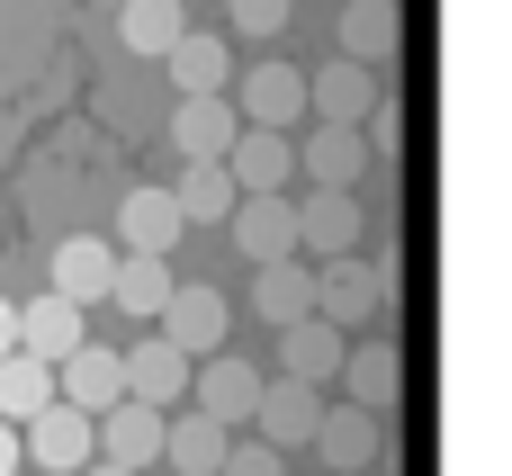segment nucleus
Returning a JSON list of instances; mask_svg holds the SVG:
<instances>
[{"instance_id":"obj_33","label":"nucleus","mask_w":512,"mask_h":476,"mask_svg":"<svg viewBox=\"0 0 512 476\" xmlns=\"http://www.w3.org/2000/svg\"><path fill=\"white\" fill-rule=\"evenodd\" d=\"M0 351H18V306L0 297Z\"/></svg>"},{"instance_id":"obj_22","label":"nucleus","mask_w":512,"mask_h":476,"mask_svg":"<svg viewBox=\"0 0 512 476\" xmlns=\"http://www.w3.org/2000/svg\"><path fill=\"white\" fill-rule=\"evenodd\" d=\"M225 441H234V432L207 423L198 405H189V414H162V468L171 476H216L225 468Z\"/></svg>"},{"instance_id":"obj_35","label":"nucleus","mask_w":512,"mask_h":476,"mask_svg":"<svg viewBox=\"0 0 512 476\" xmlns=\"http://www.w3.org/2000/svg\"><path fill=\"white\" fill-rule=\"evenodd\" d=\"M108 9H117V0H108Z\"/></svg>"},{"instance_id":"obj_8","label":"nucleus","mask_w":512,"mask_h":476,"mask_svg":"<svg viewBox=\"0 0 512 476\" xmlns=\"http://www.w3.org/2000/svg\"><path fill=\"white\" fill-rule=\"evenodd\" d=\"M315 423H324V387H306V378H261V405H252V432L270 441V450H306L315 441Z\"/></svg>"},{"instance_id":"obj_31","label":"nucleus","mask_w":512,"mask_h":476,"mask_svg":"<svg viewBox=\"0 0 512 476\" xmlns=\"http://www.w3.org/2000/svg\"><path fill=\"white\" fill-rule=\"evenodd\" d=\"M216 476H288V450H270L261 432H252V441H225V468Z\"/></svg>"},{"instance_id":"obj_19","label":"nucleus","mask_w":512,"mask_h":476,"mask_svg":"<svg viewBox=\"0 0 512 476\" xmlns=\"http://www.w3.org/2000/svg\"><path fill=\"white\" fill-rule=\"evenodd\" d=\"M225 171H234V189H288V180H297V144H288L279 126H234Z\"/></svg>"},{"instance_id":"obj_17","label":"nucleus","mask_w":512,"mask_h":476,"mask_svg":"<svg viewBox=\"0 0 512 476\" xmlns=\"http://www.w3.org/2000/svg\"><path fill=\"white\" fill-rule=\"evenodd\" d=\"M378 90H387V81H378L369 63H351V54H333L324 72H306V108H315L324 126H360V108H369Z\"/></svg>"},{"instance_id":"obj_25","label":"nucleus","mask_w":512,"mask_h":476,"mask_svg":"<svg viewBox=\"0 0 512 476\" xmlns=\"http://www.w3.org/2000/svg\"><path fill=\"white\" fill-rule=\"evenodd\" d=\"M108 270H117V252H108L99 234L54 243V297H72V306H108Z\"/></svg>"},{"instance_id":"obj_4","label":"nucleus","mask_w":512,"mask_h":476,"mask_svg":"<svg viewBox=\"0 0 512 476\" xmlns=\"http://www.w3.org/2000/svg\"><path fill=\"white\" fill-rule=\"evenodd\" d=\"M189 405H198L207 423L243 432L252 405H261V369H252L243 351H207V360H189Z\"/></svg>"},{"instance_id":"obj_18","label":"nucleus","mask_w":512,"mask_h":476,"mask_svg":"<svg viewBox=\"0 0 512 476\" xmlns=\"http://www.w3.org/2000/svg\"><path fill=\"white\" fill-rule=\"evenodd\" d=\"M297 171L315 180V189H360L378 162H369V144H360V126H324L315 117V135H306V153H297Z\"/></svg>"},{"instance_id":"obj_26","label":"nucleus","mask_w":512,"mask_h":476,"mask_svg":"<svg viewBox=\"0 0 512 476\" xmlns=\"http://www.w3.org/2000/svg\"><path fill=\"white\" fill-rule=\"evenodd\" d=\"M162 72L180 81V99H189V90H225V81H234V45H225V36H189V27H180V36L162 45Z\"/></svg>"},{"instance_id":"obj_2","label":"nucleus","mask_w":512,"mask_h":476,"mask_svg":"<svg viewBox=\"0 0 512 476\" xmlns=\"http://www.w3.org/2000/svg\"><path fill=\"white\" fill-rule=\"evenodd\" d=\"M342 396L351 405H369V414H405V342L378 324V333H360L351 351H342Z\"/></svg>"},{"instance_id":"obj_1","label":"nucleus","mask_w":512,"mask_h":476,"mask_svg":"<svg viewBox=\"0 0 512 476\" xmlns=\"http://www.w3.org/2000/svg\"><path fill=\"white\" fill-rule=\"evenodd\" d=\"M315 315L342 324V333H351V324H360V333H369V324H396V306L378 297L369 252H333V261H315Z\"/></svg>"},{"instance_id":"obj_34","label":"nucleus","mask_w":512,"mask_h":476,"mask_svg":"<svg viewBox=\"0 0 512 476\" xmlns=\"http://www.w3.org/2000/svg\"><path fill=\"white\" fill-rule=\"evenodd\" d=\"M72 476H144V468H117V459H90V468H72Z\"/></svg>"},{"instance_id":"obj_32","label":"nucleus","mask_w":512,"mask_h":476,"mask_svg":"<svg viewBox=\"0 0 512 476\" xmlns=\"http://www.w3.org/2000/svg\"><path fill=\"white\" fill-rule=\"evenodd\" d=\"M27 468V450H18V423H0V476H18Z\"/></svg>"},{"instance_id":"obj_3","label":"nucleus","mask_w":512,"mask_h":476,"mask_svg":"<svg viewBox=\"0 0 512 476\" xmlns=\"http://www.w3.org/2000/svg\"><path fill=\"white\" fill-rule=\"evenodd\" d=\"M18 450H27V468H54V476H72V468H90L99 459V423L81 414V405H36L27 423H18Z\"/></svg>"},{"instance_id":"obj_15","label":"nucleus","mask_w":512,"mask_h":476,"mask_svg":"<svg viewBox=\"0 0 512 476\" xmlns=\"http://www.w3.org/2000/svg\"><path fill=\"white\" fill-rule=\"evenodd\" d=\"M279 333V369L288 378H306V387H333V369H342V351H351V333L342 324H324V315H297V324H270Z\"/></svg>"},{"instance_id":"obj_12","label":"nucleus","mask_w":512,"mask_h":476,"mask_svg":"<svg viewBox=\"0 0 512 476\" xmlns=\"http://www.w3.org/2000/svg\"><path fill=\"white\" fill-rule=\"evenodd\" d=\"M234 117H243V126H279V135H288V126L306 117V72H297V63H252V72H243V90H234Z\"/></svg>"},{"instance_id":"obj_20","label":"nucleus","mask_w":512,"mask_h":476,"mask_svg":"<svg viewBox=\"0 0 512 476\" xmlns=\"http://www.w3.org/2000/svg\"><path fill=\"white\" fill-rule=\"evenodd\" d=\"M342 54L369 63V72H387L405 54V9L396 0H342Z\"/></svg>"},{"instance_id":"obj_21","label":"nucleus","mask_w":512,"mask_h":476,"mask_svg":"<svg viewBox=\"0 0 512 476\" xmlns=\"http://www.w3.org/2000/svg\"><path fill=\"white\" fill-rule=\"evenodd\" d=\"M117 360H126V396H144V405H162V414L189 396V351H171L162 333H144V342L117 351Z\"/></svg>"},{"instance_id":"obj_9","label":"nucleus","mask_w":512,"mask_h":476,"mask_svg":"<svg viewBox=\"0 0 512 476\" xmlns=\"http://www.w3.org/2000/svg\"><path fill=\"white\" fill-rule=\"evenodd\" d=\"M225 225H234V252H243V261L297 252V207H288V189H243V198L225 207Z\"/></svg>"},{"instance_id":"obj_5","label":"nucleus","mask_w":512,"mask_h":476,"mask_svg":"<svg viewBox=\"0 0 512 476\" xmlns=\"http://www.w3.org/2000/svg\"><path fill=\"white\" fill-rule=\"evenodd\" d=\"M162 342L171 351H189V360H207V351H225V333H234V306H225V288H180L171 279V297H162Z\"/></svg>"},{"instance_id":"obj_27","label":"nucleus","mask_w":512,"mask_h":476,"mask_svg":"<svg viewBox=\"0 0 512 476\" xmlns=\"http://www.w3.org/2000/svg\"><path fill=\"white\" fill-rule=\"evenodd\" d=\"M189 27V0H117V36H126V54H144V63H162V45Z\"/></svg>"},{"instance_id":"obj_14","label":"nucleus","mask_w":512,"mask_h":476,"mask_svg":"<svg viewBox=\"0 0 512 476\" xmlns=\"http://www.w3.org/2000/svg\"><path fill=\"white\" fill-rule=\"evenodd\" d=\"M252 315H261V324H297V315H315V261H306V252L252 261Z\"/></svg>"},{"instance_id":"obj_6","label":"nucleus","mask_w":512,"mask_h":476,"mask_svg":"<svg viewBox=\"0 0 512 476\" xmlns=\"http://www.w3.org/2000/svg\"><path fill=\"white\" fill-rule=\"evenodd\" d=\"M180 234H189V216H180L171 180H135L117 198V252H180Z\"/></svg>"},{"instance_id":"obj_23","label":"nucleus","mask_w":512,"mask_h":476,"mask_svg":"<svg viewBox=\"0 0 512 476\" xmlns=\"http://www.w3.org/2000/svg\"><path fill=\"white\" fill-rule=\"evenodd\" d=\"M162 297H171V252H117V270H108V306L135 315V324H153Z\"/></svg>"},{"instance_id":"obj_29","label":"nucleus","mask_w":512,"mask_h":476,"mask_svg":"<svg viewBox=\"0 0 512 476\" xmlns=\"http://www.w3.org/2000/svg\"><path fill=\"white\" fill-rule=\"evenodd\" d=\"M360 144H369V162H396V153H405V99H396V90H378V99L360 108Z\"/></svg>"},{"instance_id":"obj_24","label":"nucleus","mask_w":512,"mask_h":476,"mask_svg":"<svg viewBox=\"0 0 512 476\" xmlns=\"http://www.w3.org/2000/svg\"><path fill=\"white\" fill-rule=\"evenodd\" d=\"M81 333H90V306H72V297H54V288L18 306V351H36V360H63V351H72Z\"/></svg>"},{"instance_id":"obj_10","label":"nucleus","mask_w":512,"mask_h":476,"mask_svg":"<svg viewBox=\"0 0 512 476\" xmlns=\"http://www.w3.org/2000/svg\"><path fill=\"white\" fill-rule=\"evenodd\" d=\"M288 207H297V252H315V261L360 252V234H369V216H360L351 189H306V198H288Z\"/></svg>"},{"instance_id":"obj_11","label":"nucleus","mask_w":512,"mask_h":476,"mask_svg":"<svg viewBox=\"0 0 512 476\" xmlns=\"http://www.w3.org/2000/svg\"><path fill=\"white\" fill-rule=\"evenodd\" d=\"M378 423L387 414H369V405H351V396H324V423H315V459L342 476H369V459H378Z\"/></svg>"},{"instance_id":"obj_28","label":"nucleus","mask_w":512,"mask_h":476,"mask_svg":"<svg viewBox=\"0 0 512 476\" xmlns=\"http://www.w3.org/2000/svg\"><path fill=\"white\" fill-rule=\"evenodd\" d=\"M171 198H180V216H189V225H225V207H234L243 189H234V171H225V162H180Z\"/></svg>"},{"instance_id":"obj_13","label":"nucleus","mask_w":512,"mask_h":476,"mask_svg":"<svg viewBox=\"0 0 512 476\" xmlns=\"http://www.w3.org/2000/svg\"><path fill=\"white\" fill-rule=\"evenodd\" d=\"M234 99L225 90H189L180 108H171V144H180V162H225V144H234Z\"/></svg>"},{"instance_id":"obj_30","label":"nucleus","mask_w":512,"mask_h":476,"mask_svg":"<svg viewBox=\"0 0 512 476\" xmlns=\"http://www.w3.org/2000/svg\"><path fill=\"white\" fill-rule=\"evenodd\" d=\"M297 0H225V36H279Z\"/></svg>"},{"instance_id":"obj_7","label":"nucleus","mask_w":512,"mask_h":476,"mask_svg":"<svg viewBox=\"0 0 512 476\" xmlns=\"http://www.w3.org/2000/svg\"><path fill=\"white\" fill-rule=\"evenodd\" d=\"M54 396H63V405H81V414L99 423V414L126 396V360H117L108 342H90V333H81V342L54 360Z\"/></svg>"},{"instance_id":"obj_16","label":"nucleus","mask_w":512,"mask_h":476,"mask_svg":"<svg viewBox=\"0 0 512 476\" xmlns=\"http://www.w3.org/2000/svg\"><path fill=\"white\" fill-rule=\"evenodd\" d=\"M99 459H117V468H162V405L117 396V405L99 414Z\"/></svg>"}]
</instances>
